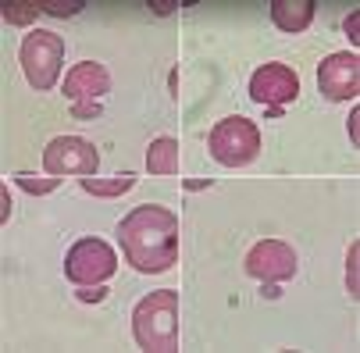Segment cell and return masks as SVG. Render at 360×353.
I'll return each instance as SVG.
<instances>
[{
    "label": "cell",
    "instance_id": "6da1fadb",
    "mask_svg": "<svg viewBox=\"0 0 360 353\" xmlns=\"http://www.w3.org/2000/svg\"><path fill=\"white\" fill-rule=\"evenodd\" d=\"M118 243L139 275H161L179 261V218L161 204H139L118 222Z\"/></svg>",
    "mask_w": 360,
    "mask_h": 353
},
{
    "label": "cell",
    "instance_id": "7a4b0ae2",
    "mask_svg": "<svg viewBox=\"0 0 360 353\" xmlns=\"http://www.w3.org/2000/svg\"><path fill=\"white\" fill-rule=\"evenodd\" d=\"M132 335L150 353H175L179 349V293L175 289L146 293L132 311Z\"/></svg>",
    "mask_w": 360,
    "mask_h": 353
},
{
    "label": "cell",
    "instance_id": "3957f363",
    "mask_svg": "<svg viewBox=\"0 0 360 353\" xmlns=\"http://www.w3.org/2000/svg\"><path fill=\"white\" fill-rule=\"evenodd\" d=\"M18 58H22V72L29 79L32 89L46 93V89H54L58 75H61V65H65V39L58 32H50V29H32L25 39H22V50H18Z\"/></svg>",
    "mask_w": 360,
    "mask_h": 353
},
{
    "label": "cell",
    "instance_id": "277c9868",
    "mask_svg": "<svg viewBox=\"0 0 360 353\" xmlns=\"http://www.w3.org/2000/svg\"><path fill=\"white\" fill-rule=\"evenodd\" d=\"M207 150L211 158L225 168H243L250 165L257 154H261V129H257L250 118L232 115L225 122H218L207 136Z\"/></svg>",
    "mask_w": 360,
    "mask_h": 353
},
{
    "label": "cell",
    "instance_id": "5b68a950",
    "mask_svg": "<svg viewBox=\"0 0 360 353\" xmlns=\"http://www.w3.org/2000/svg\"><path fill=\"white\" fill-rule=\"evenodd\" d=\"M115 271H118V254L96 236L72 243L65 254V275L75 285H104Z\"/></svg>",
    "mask_w": 360,
    "mask_h": 353
},
{
    "label": "cell",
    "instance_id": "8992f818",
    "mask_svg": "<svg viewBox=\"0 0 360 353\" xmlns=\"http://www.w3.org/2000/svg\"><path fill=\"white\" fill-rule=\"evenodd\" d=\"M43 168L46 175H96L100 168V154H96V146L82 136H58V139H50L46 150H43Z\"/></svg>",
    "mask_w": 360,
    "mask_h": 353
},
{
    "label": "cell",
    "instance_id": "52a82bcc",
    "mask_svg": "<svg viewBox=\"0 0 360 353\" xmlns=\"http://www.w3.org/2000/svg\"><path fill=\"white\" fill-rule=\"evenodd\" d=\"M243 264H246V271L253 278H261V282H285V278H296V271H300L296 250L289 243H282V239L253 243Z\"/></svg>",
    "mask_w": 360,
    "mask_h": 353
},
{
    "label": "cell",
    "instance_id": "ba28073f",
    "mask_svg": "<svg viewBox=\"0 0 360 353\" xmlns=\"http://www.w3.org/2000/svg\"><path fill=\"white\" fill-rule=\"evenodd\" d=\"M250 96L264 108H282L300 96V75L282 61H268L250 75Z\"/></svg>",
    "mask_w": 360,
    "mask_h": 353
},
{
    "label": "cell",
    "instance_id": "9c48e42d",
    "mask_svg": "<svg viewBox=\"0 0 360 353\" xmlns=\"http://www.w3.org/2000/svg\"><path fill=\"white\" fill-rule=\"evenodd\" d=\"M318 89L328 100H356L360 93V58L356 50H342V54H328L318 65Z\"/></svg>",
    "mask_w": 360,
    "mask_h": 353
},
{
    "label": "cell",
    "instance_id": "30bf717a",
    "mask_svg": "<svg viewBox=\"0 0 360 353\" xmlns=\"http://www.w3.org/2000/svg\"><path fill=\"white\" fill-rule=\"evenodd\" d=\"M111 89V72L100 61H79L65 79V96L72 104H100V96Z\"/></svg>",
    "mask_w": 360,
    "mask_h": 353
},
{
    "label": "cell",
    "instance_id": "8fae6325",
    "mask_svg": "<svg viewBox=\"0 0 360 353\" xmlns=\"http://www.w3.org/2000/svg\"><path fill=\"white\" fill-rule=\"evenodd\" d=\"M314 0H271V22L282 32H303L314 22Z\"/></svg>",
    "mask_w": 360,
    "mask_h": 353
},
{
    "label": "cell",
    "instance_id": "7c38bea8",
    "mask_svg": "<svg viewBox=\"0 0 360 353\" xmlns=\"http://www.w3.org/2000/svg\"><path fill=\"white\" fill-rule=\"evenodd\" d=\"M146 168L153 175H179V143L172 136H161L146 146Z\"/></svg>",
    "mask_w": 360,
    "mask_h": 353
},
{
    "label": "cell",
    "instance_id": "4fadbf2b",
    "mask_svg": "<svg viewBox=\"0 0 360 353\" xmlns=\"http://www.w3.org/2000/svg\"><path fill=\"white\" fill-rule=\"evenodd\" d=\"M136 186V175H115V179H96V175H86L82 179V189L93 193V196H122Z\"/></svg>",
    "mask_w": 360,
    "mask_h": 353
},
{
    "label": "cell",
    "instance_id": "5bb4252c",
    "mask_svg": "<svg viewBox=\"0 0 360 353\" xmlns=\"http://www.w3.org/2000/svg\"><path fill=\"white\" fill-rule=\"evenodd\" d=\"M39 11H43V4H32V0H15V4L4 8V22L8 25H29Z\"/></svg>",
    "mask_w": 360,
    "mask_h": 353
},
{
    "label": "cell",
    "instance_id": "9a60e30c",
    "mask_svg": "<svg viewBox=\"0 0 360 353\" xmlns=\"http://www.w3.org/2000/svg\"><path fill=\"white\" fill-rule=\"evenodd\" d=\"M15 182L22 186V189H29V193H54L58 186H61V179L58 175H50V179H36V175H15Z\"/></svg>",
    "mask_w": 360,
    "mask_h": 353
},
{
    "label": "cell",
    "instance_id": "2e32d148",
    "mask_svg": "<svg viewBox=\"0 0 360 353\" xmlns=\"http://www.w3.org/2000/svg\"><path fill=\"white\" fill-rule=\"evenodd\" d=\"M43 11L46 15H54V18H72V15H79L82 11V0H54V4H43Z\"/></svg>",
    "mask_w": 360,
    "mask_h": 353
},
{
    "label": "cell",
    "instance_id": "e0dca14e",
    "mask_svg": "<svg viewBox=\"0 0 360 353\" xmlns=\"http://www.w3.org/2000/svg\"><path fill=\"white\" fill-rule=\"evenodd\" d=\"M104 296H108L104 285H82V289H79V300H82V304H100Z\"/></svg>",
    "mask_w": 360,
    "mask_h": 353
},
{
    "label": "cell",
    "instance_id": "ac0fdd59",
    "mask_svg": "<svg viewBox=\"0 0 360 353\" xmlns=\"http://www.w3.org/2000/svg\"><path fill=\"white\" fill-rule=\"evenodd\" d=\"M346 285H349V293H353V300L360 296L356 293V243L349 246V271H346Z\"/></svg>",
    "mask_w": 360,
    "mask_h": 353
},
{
    "label": "cell",
    "instance_id": "d6986e66",
    "mask_svg": "<svg viewBox=\"0 0 360 353\" xmlns=\"http://www.w3.org/2000/svg\"><path fill=\"white\" fill-rule=\"evenodd\" d=\"M342 25H346V32H349V39H353V46H356V43H360V36H356V29H360V11H353Z\"/></svg>",
    "mask_w": 360,
    "mask_h": 353
},
{
    "label": "cell",
    "instance_id": "ffe728a7",
    "mask_svg": "<svg viewBox=\"0 0 360 353\" xmlns=\"http://www.w3.org/2000/svg\"><path fill=\"white\" fill-rule=\"evenodd\" d=\"M75 118H96L100 115V104H72Z\"/></svg>",
    "mask_w": 360,
    "mask_h": 353
},
{
    "label": "cell",
    "instance_id": "44dd1931",
    "mask_svg": "<svg viewBox=\"0 0 360 353\" xmlns=\"http://www.w3.org/2000/svg\"><path fill=\"white\" fill-rule=\"evenodd\" d=\"M0 200H4V211H0V222H8V218H11V193H8V186H0Z\"/></svg>",
    "mask_w": 360,
    "mask_h": 353
},
{
    "label": "cell",
    "instance_id": "7402d4cb",
    "mask_svg": "<svg viewBox=\"0 0 360 353\" xmlns=\"http://www.w3.org/2000/svg\"><path fill=\"white\" fill-rule=\"evenodd\" d=\"M356 118H360V111L353 108V118H349V136H353V143H356Z\"/></svg>",
    "mask_w": 360,
    "mask_h": 353
},
{
    "label": "cell",
    "instance_id": "603a6c76",
    "mask_svg": "<svg viewBox=\"0 0 360 353\" xmlns=\"http://www.w3.org/2000/svg\"><path fill=\"white\" fill-rule=\"evenodd\" d=\"M264 296H271V300H275V296H278V285H275V282H264Z\"/></svg>",
    "mask_w": 360,
    "mask_h": 353
}]
</instances>
